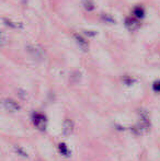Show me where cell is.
Segmentation results:
<instances>
[{"label":"cell","mask_w":160,"mask_h":161,"mask_svg":"<svg viewBox=\"0 0 160 161\" xmlns=\"http://www.w3.org/2000/svg\"><path fill=\"white\" fill-rule=\"evenodd\" d=\"M83 6H85V8L87 9L88 11H92L94 8V4L91 0H83Z\"/></svg>","instance_id":"obj_11"},{"label":"cell","mask_w":160,"mask_h":161,"mask_svg":"<svg viewBox=\"0 0 160 161\" xmlns=\"http://www.w3.org/2000/svg\"><path fill=\"white\" fill-rule=\"evenodd\" d=\"M123 81H124V82H125L127 86H130L132 83H134V81H135V80H134L133 78H130V77H125V78L123 79Z\"/></svg>","instance_id":"obj_13"},{"label":"cell","mask_w":160,"mask_h":161,"mask_svg":"<svg viewBox=\"0 0 160 161\" xmlns=\"http://www.w3.org/2000/svg\"><path fill=\"white\" fill-rule=\"evenodd\" d=\"M63 134H64L65 136H69L70 134H73L74 131V127H75V125H74V122L71 121L70 119H66L64 121V125H63Z\"/></svg>","instance_id":"obj_4"},{"label":"cell","mask_w":160,"mask_h":161,"mask_svg":"<svg viewBox=\"0 0 160 161\" xmlns=\"http://www.w3.org/2000/svg\"><path fill=\"white\" fill-rule=\"evenodd\" d=\"M58 149H59V153H62L63 156H65V157H69L70 151H69V149L67 148V146L64 144V142H62V144L58 145Z\"/></svg>","instance_id":"obj_8"},{"label":"cell","mask_w":160,"mask_h":161,"mask_svg":"<svg viewBox=\"0 0 160 161\" xmlns=\"http://www.w3.org/2000/svg\"><path fill=\"white\" fill-rule=\"evenodd\" d=\"M32 121H33V124L35 125V127L39 128L40 130H45L46 128V116L42 113H34L32 116Z\"/></svg>","instance_id":"obj_1"},{"label":"cell","mask_w":160,"mask_h":161,"mask_svg":"<svg viewBox=\"0 0 160 161\" xmlns=\"http://www.w3.org/2000/svg\"><path fill=\"white\" fill-rule=\"evenodd\" d=\"M134 15L137 19H143L145 15V10L143 7H135L134 8Z\"/></svg>","instance_id":"obj_7"},{"label":"cell","mask_w":160,"mask_h":161,"mask_svg":"<svg viewBox=\"0 0 160 161\" xmlns=\"http://www.w3.org/2000/svg\"><path fill=\"white\" fill-rule=\"evenodd\" d=\"M75 38H76V41H77V43H78V45H79L80 48L82 49L83 52H87L88 48H89V47H88L87 41H86L82 36L78 35V34H75Z\"/></svg>","instance_id":"obj_6"},{"label":"cell","mask_w":160,"mask_h":161,"mask_svg":"<svg viewBox=\"0 0 160 161\" xmlns=\"http://www.w3.org/2000/svg\"><path fill=\"white\" fill-rule=\"evenodd\" d=\"M102 18H103V20H104V21H108V22H110V23H114V22H115L111 17H108V15H103Z\"/></svg>","instance_id":"obj_14"},{"label":"cell","mask_w":160,"mask_h":161,"mask_svg":"<svg viewBox=\"0 0 160 161\" xmlns=\"http://www.w3.org/2000/svg\"><path fill=\"white\" fill-rule=\"evenodd\" d=\"M125 25L128 30L135 31L139 28V22L138 19H134V18H126L125 20Z\"/></svg>","instance_id":"obj_5"},{"label":"cell","mask_w":160,"mask_h":161,"mask_svg":"<svg viewBox=\"0 0 160 161\" xmlns=\"http://www.w3.org/2000/svg\"><path fill=\"white\" fill-rule=\"evenodd\" d=\"M4 23H6L8 26H10V28H12V29L22 28V24L15 23V22H12V21H10V20H8V19H4Z\"/></svg>","instance_id":"obj_10"},{"label":"cell","mask_w":160,"mask_h":161,"mask_svg":"<svg viewBox=\"0 0 160 161\" xmlns=\"http://www.w3.org/2000/svg\"><path fill=\"white\" fill-rule=\"evenodd\" d=\"M152 89H154L155 92H160V80L155 81L154 85H152Z\"/></svg>","instance_id":"obj_12"},{"label":"cell","mask_w":160,"mask_h":161,"mask_svg":"<svg viewBox=\"0 0 160 161\" xmlns=\"http://www.w3.org/2000/svg\"><path fill=\"white\" fill-rule=\"evenodd\" d=\"M26 49H28V52L31 54V56H33V57L35 58V59H42L43 57H44V51H43V48L39 45H28L26 46Z\"/></svg>","instance_id":"obj_2"},{"label":"cell","mask_w":160,"mask_h":161,"mask_svg":"<svg viewBox=\"0 0 160 161\" xmlns=\"http://www.w3.org/2000/svg\"><path fill=\"white\" fill-rule=\"evenodd\" d=\"M14 151H15V153H18V155L21 156V157H23V158H28L29 157L28 153H26L23 148H21L20 146H14Z\"/></svg>","instance_id":"obj_9"},{"label":"cell","mask_w":160,"mask_h":161,"mask_svg":"<svg viewBox=\"0 0 160 161\" xmlns=\"http://www.w3.org/2000/svg\"><path fill=\"white\" fill-rule=\"evenodd\" d=\"M3 106L9 112H17L20 110V105L12 99H6L3 101Z\"/></svg>","instance_id":"obj_3"}]
</instances>
